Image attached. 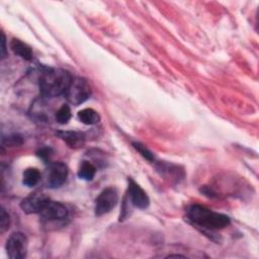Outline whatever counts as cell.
<instances>
[{
  "label": "cell",
  "instance_id": "4",
  "mask_svg": "<svg viewBox=\"0 0 259 259\" xmlns=\"http://www.w3.org/2000/svg\"><path fill=\"white\" fill-rule=\"evenodd\" d=\"M117 201L118 193L115 188L107 187L103 189L95 199V214L99 217L109 212L112 208L115 207Z\"/></svg>",
  "mask_w": 259,
  "mask_h": 259
},
{
  "label": "cell",
  "instance_id": "3",
  "mask_svg": "<svg viewBox=\"0 0 259 259\" xmlns=\"http://www.w3.org/2000/svg\"><path fill=\"white\" fill-rule=\"evenodd\" d=\"M91 95V87L89 83L83 78H75L72 80L69 88L67 89L65 96L67 100L75 105L78 106L85 102Z\"/></svg>",
  "mask_w": 259,
  "mask_h": 259
},
{
  "label": "cell",
  "instance_id": "14",
  "mask_svg": "<svg viewBox=\"0 0 259 259\" xmlns=\"http://www.w3.org/2000/svg\"><path fill=\"white\" fill-rule=\"evenodd\" d=\"M40 173L36 168H27L22 175V183L28 187H32L38 183Z\"/></svg>",
  "mask_w": 259,
  "mask_h": 259
},
{
  "label": "cell",
  "instance_id": "1",
  "mask_svg": "<svg viewBox=\"0 0 259 259\" xmlns=\"http://www.w3.org/2000/svg\"><path fill=\"white\" fill-rule=\"evenodd\" d=\"M187 218L190 223L204 231L222 230L231 223L228 215L212 211L199 204H192L188 207Z\"/></svg>",
  "mask_w": 259,
  "mask_h": 259
},
{
  "label": "cell",
  "instance_id": "6",
  "mask_svg": "<svg viewBox=\"0 0 259 259\" xmlns=\"http://www.w3.org/2000/svg\"><path fill=\"white\" fill-rule=\"evenodd\" d=\"M50 200L45 193L33 192L22 199L20 207L25 213H39Z\"/></svg>",
  "mask_w": 259,
  "mask_h": 259
},
{
  "label": "cell",
  "instance_id": "20",
  "mask_svg": "<svg viewBox=\"0 0 259 259\" xmlns=\"http://www.w3.org/2000/svg\"><path fill=\"white\" fill-rule=\"evenodd\" d=\"M1 36H2V38H1V58L4 59L6 57V41H5L6 39H5V35L3 32L1 33Z\"/></svg>",
  "mask_w": 259,
  "mask_h": 259
},
{
  "label": "cell",
  "instance_id": "19",
  "mask_svg": "<svg viewBox=\"0 0 259 259\" xmlns=\"http://www.w3.org/2000/svg\"><path fill=\"white\" fill-rule=\"evenodd\" d=\"M51 153V149H49V148H42V149H40L38 152H37V155L40 157V158H42L44 160H47V159H49L50 158V154Z\"/></svg>",
  "mask_w": 259,
  "mask_h": 259
},
{
  "label": "cell",
  "instance_id": "9",
  "mask_svg": "<svg viewBox=\"0 0 259 259\" xmlns=\"http://www.w3.org/2000/svg\"><path fill=\"white\" fill-rule=\"evenodd\" d=\"M127 195L131 203L141 209H145L150 204V199L144 189L136 183L133 179H128V187H127Z\"/></svg>",
  "mask_w": 259,
  "mask_h": 259
},
{
  "label": "cell",
  "instance_id": "12",
  "mask_svg": "<svg viewBox=\"0 0 259 259\" xmlns=\"http://www.w3.org/2000/svg\"><path fill=\"white\" fill-rule=\"evenodd\" d=\"M79 120L87 125L96 124L100 120V116L97 111L92 108H84L78 112Z\"/></svg>",
  "mask_w": 259,
  "mask_h": 259
},
{
  "label": "cell",
  "instance_id": "17",
  "mask_svg": "<svg viewBox=\"0 0 259 259\" xmlns=\"http://www.w3.org/2000/svg\"><path fill=\"white\" fill-rule=\"evenodd\" d=\"M10 225V219L9 214L7 213L6 209L4 207H1L0 209V233H4Z\"/></svg>",
  "mask_w": 259,
  "mask_h": 259
},
{
  "label": "cell",
  "instance_id": "18",
  "mask_svg": "<svg viewBox=\"0 0 259 259\" xmlns=\"http://www.w3.org/2000/svg\"><path fill=\"white\" fill-rule=\"evenodd\" d=\"M21 144H22V139L18 135L10 136L7 139V145H9V146H17V145H21Z\"/></svg>",
  "mask_w": 259,
  "mask_h": 259
},
{
  "label": "cell",
  "instance_id": "5",
  "mask_svg": "<svg viewBox=\"0 0 259 259\" xmlns=\"http://www.w3.org/2000/svg\"><path fill=\"white\" fill-rule=\"evenodd\" d=\"M6 251L12 259H22L27 253V238L21 232H14L6 243Z\"/></svg>",
  "mask_w": 259,
  "mask_h": 259
},
{
  "label": "cell",
  "instance_id": "15",
  "mask_svg": "<svg viewBox=\"0 0 259 259\" xmlns=\"http://www.w3.org/2000/svg\"><path fill=\"white\" fill-rule=\"evenodd\" d=\"M71 116H72V114H71V109H70V107H69L68 105H66V104L62 105V106L58 109V111L56 112V120H57L59 123H61V124L67 123V122L70 120Z\"/></svg>",
  "mask_w": 259,
  "mask_h": 259
},
{
  "label": "cell",
  "instance_id": "8",
  "mask_svg": "<svg viewBox=\"0 0 259 259\" xmlns=\"http://www.w3.org/2000/svg\"><path fill=\"white\" fill-rule=\"evenodd\" d=\"M68 176V168L62 162H54L49 166L47 174V183L51 188H57L63 185Z\"/></svg>",
  "mask_w": 259,
  "mask_h": 259
},
{
  "label": "cell",
  "instance_id": "13",
  "mask_svg": "<svg viewBox=\"0 0 259 259\" xmlns=\"http://www.w3.org/2000/svg\"><path fill=\"white\" fill-rule=\"evenodd\" d=\"M95 173H96V168L92 163L88 161H82L78 169V177L80 179L90 181L94 178Z\"/></svg>",
  "mask_w": 259,
  "mask_h": 259
},
{
  "label": "cell",
  "instance_id": "10",
  "mask_svg": "<svg viewBox=\"0 0 259 259\" xmlns=\"http://www.w3.org/2000/svg\"><path fill=\"white\" fill-rule=\"evenodd\" d=\"M57 135L63 141H65L71 148H80L83 146L85 142L84 135L79 132H72V131L58 132Z\"/></svg>",
  "mask_w": 259,
  "mask_h": 259
},
{
  "label": "cell",
  "instance_id": "16",
  "mask_svg": "<svg viewBox=\"0 0 259 259\" xmlns=\"http://www.w3.org/2000/svg\"><path fill=\"white\" fill-rule=\"evenodd\" d=\"M133 146L148 161H153L155 159L154 154L145 145H143L141 143H138V142H135V143H133Z\"/></svg>",
  "mask_w": 259,
  "mask_h": 259
},
{
  "label": "cell",
  "instance_id": "11",
  "mask_svg": "<svg viewBox=\"0 0 259 259\" xmlns=\"http://www.w3.org/2000/svg\"><path fill=\"white\" fill-rule=\"evenodd\" d=\"M10 48H11V50L13 51V53L15 55L19 56L23 60L30 61L32 59L31 49L26 44H24L23 41H21L17 38H13L10 42Z\"/></svg>",
  "mask_w": 259,
  "mask_h": 259
},
{
  "label": "cell",
  "instance_id": "7",
  "mask_svg": "<svg viewBox=\"0 0 259 259\" xmlns=\"http://www.w3.org/2000/svg\"><path fill=\"white\" fill-rule=\"evenodd\" d=\"M69 211L67 207L58 201L50 200L47 205L39 212V217L45 222H56L63 221L68 218Z\"/></svg>",
  "mask_w": 259,
  "mask_h": 259
},
{
  "label": "cell",
  "instance_id": "2",
  "mask_svg": "<svg viewBox=\"0 0 259 259\" xmlns=\"http://www.w3.org/2000/svg\"><path fill=\"white\" fill-rule=\"evenodd\" d=\"M73 78L67 70L49 69L39 78V90L44 97L53 98L65 94Z\"/></svg>",
  "mask_w": 259,
  "mask_h": 259
}]
</instances>
